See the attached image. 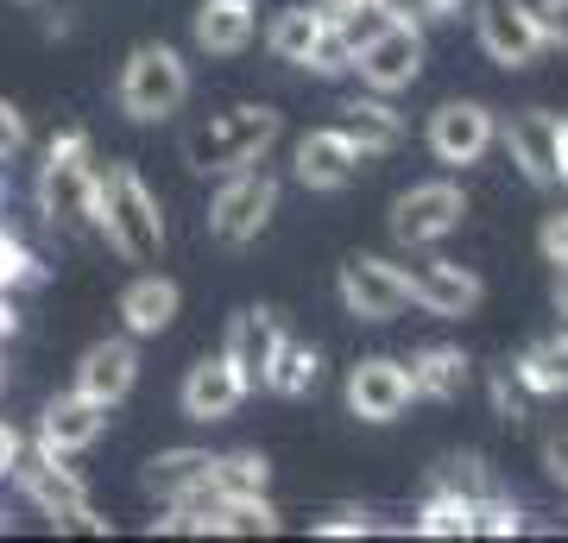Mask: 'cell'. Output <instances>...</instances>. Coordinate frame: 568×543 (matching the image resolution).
Returning <instances> with one entry per match:
<instances>
[{
    "label": "cell",
    "instance_id": "21",
    "mask_svg": "<svg viewBox=\"0 0 568 543\" xmlns=\"http://www.w3.org/2000/svg\"><path fill=\"white\" fill-rule=\"evenodd\" d=\"M178 284L164 279V272H140V279L121 291V322H126V335L140 342V335H164L171 322H178Z\"/></svg>",
    "mask_w": 568,
    "mask_h": 543
},
{
    "label": "cell",
    "instance_id": "4",
    "mask_svg": "<svg viewBox=\"0 0 568 543\" xmlns=\"http://www.w3.org/2000/svg\"><path fill=\"white\" fill-rule=\"evenodd\" d=\"M183 95H190V63L171 51V44H140L121 70V108L126 121H164L178 114Z\"/></svg>",
    "mask_w": 568,
    "mask_h": 543
},
{
    "label": "cell",
    "instance_id": "41",
    "mask_svg": "<svg viewBox=\"0 0 568 543\" xmlns=\"http://www.w3.org/2000/svg\"><path fill=\"white\" fill-rule=\"evenodd\" d=\"M20 329V316H13V303H7V291H0V335H13Z\"/></svg>",
    "mask_w": 568,
    "mask_h": 543
},
{
    "label": "cell",
    "instance_id": "24",
    "mask_svg": "<svg viewBox=\"0 0 568 543\" xmlns=\"http://www.w3.org/2000/svg\"><path fill=\"white\" fill-rule=\"evenodd\" d=\"M209 467H215L209 449H164V455L145 462L140 481H145V493H159V500H183V493L209 486Z\"/></svg>",
    "mask_w": 568,
    "mask_h": 543
},
{
    "label": "cell",
    "instance_id": "6",
    "mask_svg": "<svg viewBox=\"0 0 568 543\" xmlns=\"http://www.w3.org/2000/svg\"><path fill=\"white\" fill-rule=\"evenodd\" d=\"M506 152H511V164H518L537 190L568 183V121H562V114H549V108H525V114H511Z\"/></svg>",
    "mask_w": 568,
    "mask_h": 543
},
{
    "label": "cell",
    "instance_id": "19",
    "mask_svg": "<svg viewBox=\"0 0 568 543\" xmlns=\"http://www.w3.org/2000/svg\"><path fill=\"white\" fill-rule=\"evenodd\" d=\"M278 335H284V329H278V316H272V310H241V316L227 322L222 354H227V366L241 373L246 392H260V385H265V366H272Z\"/></svg>",
    "mask_w": 568,
    "mask_h": 543
},
{
    "label": "cell",
    "instance_id": "30",
    "mask_svg": "<svg viewBox=\"0 0 568 543\" xmlns=\"http://www.w3.org/2000/svg\"><path fill=\"white\" fill-rule=\"evenodd\" d=\"M480 531H487V537H518V531H525V512L506 505L499 493H487V500H474V537H480Z\"/></svg>",
    "mask_w": 568,
    "mask_h": 543
},
{
    "label": "cell",
    "instance_id": "20",
    "mask_svg": "<svg viewBox=\"0 0 568 543\" xmlns=\"http://www.w3.org/2000/svg\"><path fill=\"white\" fill-rule=\"evenodd\" d=\"M342 133L347 145L361 152V159H379V152H398V140H405V114L392 108L386 95H361L342 108Z\"/></svg>",
    "mask_w": 568,
    "mask_h": 543
},
{
    "label": "cell",
    "instance_id": "13",
    "mask_svg": "<svg viewBox=\"0 0 568 543\" xmlns=\"http://www.w3.org/2000/svg\"><path fill=\"white\" fill-rule=\"evenodd\" d=\"M493 108L487 101H443L436 114H429V152L443 164H480L493 145Z\"/></svg>",
    "mask_w": 568,
    "mask_h": 543
},
{
    "label": "cell",
    "instance_id": "16",
    "mask_svg": "<svg viewBox=\"0 0 568 543\" xmlns=\"http://www.w3.org/2000/svg\"><path fill=\"white\" fill-rule=\"evenodd\" d=\"M133 380H140V348H133V335H114V342H95L89 354H82L77 366V392L95 404H114L133 392Z\"/></svg>",
    "mask_w": 568,
    "mask_h": 543
},
{
    "label": "cell",
    "instance_id": "43",
    "mask_svg": "<svg viewBox=\"0 0 568 543\" xmlns=\"http://www.w3.org/2000/svg\"><path fill=\"white\" fill-rule=\"evenodd\" d=\"M455 7H462V0H455Z\"/></svg>",
    "mask_w": 568,
    "mask_h": 543
},
{
    "label": "cell",
    "instance_id": "31",
    "mask_svg": "<svg viewBox=\"0 0 568 543\" xmlns=\"http://www.w3.org/2000/svg\"><path fill=\"white\" fill-rule=\"evenodd\" d=\"M373 7H379L386 20H398V26H417V32H424V26L448 20V7H455V0H373Z\"/></svg>",
    "mask_w": 568,
    "mask_h": 543
},
{
    "label": "cell",
    "instance_id": "39",
    "mask_svg": "<svg viewBox=\"0 0 568 543\" xmlns=\"http://www.w3.org/2000/svg\"><path fill=\"white\" fill-rule=\"evenodd\" d=\"M323 7V20H342V13H354V7H373V0H316Z\"/></svg>",
    "mask_w": 568,
    "mask_h": 543
},
{
    "label": "cell",
    "instance_id": "32",
    "mask_svg": "<svg viewBox=\"0 0 568 543\" xmlns=\"http://www.w3.org/2000/svg\"><path fill=\"white\" fill-rule=\"evenodd\" d=\"M436 486H455V493H467V500H487V493H493L487 467L474 462V455H455V462H443V474H436Z\"/></svg>",
    "mask_w": 568,
    "mask_h": 543
},
{
    "label": "cell",
    "instance_id": "34",
    "mask_svg": "<svg viewBox=\"0 0 568 543\" xmlns=\"http://www.w3.org/2000/svg\"><path fill=\"white\" fill-rule=\"evenodd\" d=\"M537 253H544L549 265H568V209L544 215V228H537Z\"/></svg>",
    "mask_w": 568,
    "mask_h": 543
},
{
    "label": "cell",
    "instance_id": "23",
    "mask_svg": "<svg viewBox=\"0 0 568 543\" xmlns=\"http://www.w3.org/2000/svg\"><path fill=\"white\" fill-rule=\"evenodd\" d=\"M511 380L525 385V392H537V399H562L568 392V335L556 329V335H544V342H530L518 361H511Z\"/></svg>",
    "mask_w": 568,
    "mask_h": 543
},
{
    "label": "cell",
    "instance_id": "29",
    "mask_svg": "<svg viewBox=\"0 0 568 543\" xmlns=\"http://www.w3.org/2000/svg\"><path fill=\"white\" fill-rule=\"evenodd\" d=\"M410 531H417V537H474V500L455 493V486H436V493L417 505Z\"/></svg>",
    "mask_w": 568,
    "mask_h": 543
},
{
    "label": "cell",
    "instance_id": "42",
    "mask_svg": "<svg viewBox=\"0 0 568 543\" xmlns=\"http://www.w3.org/2000/svg\"><path fill=\"white\" fill-rule=\"evenodd\" d=\"M253 7H260V0H253Z\"/></svg>",
    "mask_w": 568,
    "mask_h": 543
},
{
    "label": "cell",
    "instance_id": "3",
    "mask_svg": "<svg viewBox=\"0 0 568 543\" xmlns=\"http://www.w3.org/2000/svg\"><path fill=\"white\" fill-rule=\"evenodd\" d=\"M95 164H89V133H58L51 140V159L39 171V209L44 222L63 228V234H82V228H95Z\"/></svg>",
    "mask_w": 568,
    "mask_h": 543
},
{
    "label": "cell",
    "instance_id": "1",
    "mask_svg": "<svg viewBox=\"0 0 568 543\" xmlns=\"http://www.w3.org/2000/svg\"><path fill=\"white\" fill-rule=\"evenodd\" d=\"M95 228L108 234V247L126 265H159L164 260V215L159 197L145 190V178L133 164H108L95 178Z\"/></svg>",
    "mask_w": 568,
    "mask_h": 543
},
{
    "label": "cell",
    "instance_id": "14",
    "mask_svg": "<svg viewBox=\"0 0 568 543\" xmlns=\"http://www.w3.org/2000/svg\"><path fill=\"white\" fill-rule=\"evenodd\" d=\"M405 291L429 316H467V310H480V298H487V284L455 260H417L405 272Z\"/></svg>",
    "mask_w": 568,
    "mask_h": 543
},
{
    "label": "cell",
    "instance_id": "8",
    "mask_svg": "<svg viewBox=\"0 0 568 543\" xmlns=\"http://www.w3.org/2000/svg\"><path fill=\"white\" fill-rule=\"evenodd\" d=\"M13 481L26 486V500L39 505L44 519H58V524H102L95 519V505H89V493H82L77 481V467H63V455H26L20 449V462H13Z\"/></svg>",
    "mask_w": 568,
    "mask_h": 543
},
{
    "label": "cell",
    "instance_id": "35",
    "mask_svg": "<svg viewBox=\"0 0 568 543\" xmlns=\"http://www.w3.org/2000/svg\"><path fill=\"white\" fill-rule=\"evenodd\" d=\"M26 145V121H20V108L13 101H0V159H13Z\"/></svg>",
    "mask_w": 568,
    "mask_h": 543
},
{
    "label": "cell",
    "instance_id": "5",
    "mask_svg": "<svg viewBox=\"0 0 568 543\" xmlns=\"http://www.w3.org/2000/svg\"><path fill=\"white\" fill-rule=\"evenodd\" d=\"M278 215V178L272 171H227V183L215 190V209H209V234L222 247H246L260 241L265 222Z\"/></svg>",
    "mask_w": 568,
    "mask_h": 543
},
{
    "label": "cell",
    "instance_id": "27",
    "mask_svg": "<svg viewBox=\"0 0 568 543\" xmlns=\"http://www.w3.org/2000/svg\"><path fill=\"white\" fill-rule=\"evenodd\" d=\"M410 392H417V399H436V404L462 399L467 392V354L462 348H424V354L410 361Z\"/></svg>",
    "mask_w": 568,
    "mask_h": 543
},
{
    "label": "cell",
    "instance_id": "37",
    "mask_svg": "<svg viewBox=\"0 0 568 543\" xmlns=\"http://www.w3.org/2000/svg\"><path fill=\"white\" fill-rule=\"evenodd\" d=\"M544 462H549V481H556V486L568 493V430H562V436H549Z\"/></svg>",
    "mask_w": 568,
    "mask_h": 543
},
{
    "label": "cell",
    "instance_id": "15",
    "mask_svg": "<svg viewBox=\"0 0 568 543\" xmlns=\"http://www.w3.org/2000/svg\"><path fill=\"white\" fill-rule=\"evenodd\" d=\"M241 399H246V385H241V373L227 366V354H203V361L183 373V392H178V404H183V418H190V423L234 418Z\"/></svg>",
    "mask_w": 568,
    "mask_h": 543
},
{
    "label": "cell",
    "instance_id": "22",
    "mask_svg": "<svg viewBox=\"0 0 568 543\" xmlns=\"http://www.w3.org/2000/svg\"><path fill=\"white\" fill-rule=\"evenodd\" d=\"M253 32H260L253 0H203V13H196V44L209 58H241Z\"/></svg>",
    "mask_w": 568,
    "mask_h": 543
},
{
    "label": "cell",
    "instance_id": "26",
    "mask_svg": "<svg viewBox=\"0 0 568 543\" xmlns=\"http://www.w3.org/2000/svg\"><path fill=\"white\" fill-rule=\"evenodd\" d=\"M316 380H323V354H316L310 342L278 335L272 366H265V392H278V399H304V392H316Z\"/></svg>",
    "mask_w": 568,
    "mask_h": 543
},
{
    "label": "cell",
    "instance_id": "38",
    "mask_svg": "<svg viewBox=\"0 0 568 543\" xmlns=\"http://www.w3.org/2000/svg\"><path fill=\"white\" fill-rule=\"evenodd\" d=\"M13 462H20V430H13V423H0V481L13 474Z\"/></svg>",
    "mask_w": 568,
    "mask_h": 543
},
{
    "label": "cell",
    "instance_id": "10",
    "mask_svg": "<svg viewBox=\"0 0 568 543\" xmlns=\"http://www.w3.org/2000/svg\"><path fill=\"white\" fill-rule=\"evenodd\" d=\"M342 303L347 316L361 322H392L410 310V291H405V265L392 260H373V253H354L342 265Z\"/></svg>",
    "mask_w": 568,
    "mask_h": 543
},
{
    "label": "cell",
    "instance_id": "7",
    "mask_svg": "<svg viewBox=\"0 0 568 543\" xmlns=\"http://www.w3.org/2000/svg\"><path fill=\"white\" fill-rule=\"evenodd\" d=\"M347 70H361V82L373 89V95H398V89H410V82L424 77V32L386 20L361 51H354Z\"/></svg>",
    "mask_w": 568,
    "mask_h": 543
},
{
    "label": "cell",
    "instance_id": "17",
    "mask_svg": "<svg viewBox=\"0 0 568 543\" xmlns=\"http://www.w3.org/2000/svg\"><path fill=\"white\" fill-rule=\"evenodd\" d=\"M102 430H108V404L82 399V392H63V399L44 404L39 449H44V455H82V449L95 443Z\"/></svg>",
    "mask_w": 568,
    "mask_h": 543
},
{
    "label": "cell",
    "instance_id": "33",
    "mask_svg": "<svg viewBox=\"0 0 568 543\" xmlns=\"http://www.w3.org/2000/svg\"><path fill=\"white\" fill-rule=\"evenodd\" d=\"M530 20H537V39L562 44L568 51V0H530Z\"/></svg>",
    "mask_w": 568,
    "mask_h": 543
},
{
    "label": "cell",
    "instance_id": "11",
    "mask_svg": "<svg viewBox=\"0 0 568 543\" xmlns=\"http://www.w3.org/2000/svg\"><path fill=\"white\" fill-rule=\"evenodd\" d=\"M474 39L487 51L493 63H506V70H525L537 63L544 39H537V20H530V0H487L480 13H474Z\"/></svg>",
    "mask_w": 568,
    "mask_h": 543
},
{
    "label": "cell",
    "instance_id": "36",
    "mask_svg": "<svg viewBox=\"0 0 568 543\" xmlns=\"http://www.w3.org/2000/svg\"><path fill=\"white\" fill-rule=\"evenodd\" d=\"M373 524L361 519V512H335V519H323L316 524V537H366Z\"/></svg>",
    "mask_w": 568,
    "mask_h": 543
},
{
    "label": "cell",
    "instance_id": "18",
    "mask_svg": "<svg viewBox=\"0 0 568 543\" xmlns=\"http://www.w3.org/2000/svg\"><path fill=\"white\" fill-rule=\"evenodd\" d=\"M361 171V152L347 145L342 127H310L297 140V183L304 190H347Z\"/></svg>",
    "mask_w": 568,
    "mask_h": 543
},
{
    "label": "cell",
    "instance_id": "12",
    "mask_svg": "<svg viewBox=\"0 0 568 543\" xmlns=\"http://www.w3.org/2000/svg\"><path fill=\"white\" fill-rule=\"evenodd\" d=\"M417 399L410 392V366L405 361H386V354H373L347 373V411L361 423H392L405 418V404Z\"/></svg>",
    "mask_w": 568,
    "mask_h": 543
},
{
    "label": "cell",
    "instance_id": "2",
    "mask_svg": "<svg viewBox=\"0 0 568 543\" xmlns=\"http://www.w3.org/2000/svg\"><path fill=\"white\" fill-rule=\"evenodd\" d=\"M278 133H284L278 108H227L209 127H190L183 159H190V171H203V178H227V171L260 164L265 145L278 140Z\"/></svg>",
    "mask_w": 568,
    "mask_h": 543
},
{
    "label": "cell",
    "instance_id": "9",
    "mask_svg": "<svg viewBox=\"0 0 568 543\" xmlns=\"http://www.w3.org/2000/svg\"><path fill=\"white\" fill-rule=\"evenodd\" d=\"M467 215L462 183H417L392 202V241L398 247H436L443 234H455Z\"/></svg>",
    "mask_w": 568,
    "mask_h": 543
},
{
    "label": "cell",
    "instance_id": "25",
    "mask_svg": "<svg viewBox=\"0 0 568 543\" xmlns=\"http://www.w3.org/2000/svg\"><path fill=\"white\" fill-rule=\"evenodd\" d=\"M323 7L310 0V7H284V13H272V26H265V51L278 63H310V51H316V39H323Z\"/></svg>",
    "mask_w": 568,
    "mask_h": 543
},
{
    "label": "cell",
    "instance_id": "28",
    "mask_svg": "<svg viewBox=\"0 0 568 543\" xmlns=\"http://www.w3.org/2000/svg\"><path fill=\"white\" fill-rule=\"evenodd\" d=\"M209 486H215L222 500H265V486H272V462H265L260 449L215 455V467H209Z\"/></svg>",
    "mask_w": 568,
    "mask_h": 543
},
{
    "label": "cell",
    "instance_id": "40",
    "mask_svg": "<svg viewBox=\"0 0 568 543\" xmlns=\"http://www.w3.org/2000/svg\"><path fill=\"white\" fill-rule=\"evenodd\" d=\"M549 298H556V316L568 322V265H556V291H549Z\"/></svg>",
    "mask_w": 568,
    "mask_h": 543
}]
</instances>
